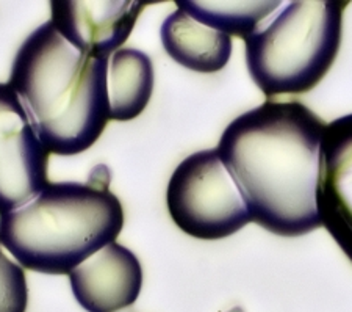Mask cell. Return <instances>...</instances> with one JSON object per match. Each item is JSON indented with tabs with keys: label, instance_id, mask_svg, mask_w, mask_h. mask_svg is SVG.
<instances>
[{
	"label": "cell",
	"instance_id": "obj_1",
	"mask_svg": "<svg viewBox=\"0 0 352 312\" xmlns=\"http://www.w3.org/2000/svg\"><path fill=\"white\" fill-rule=\"evenodd\" d=\"M326 130L327 124L299 101H266L226 127L217 149L254 223L283 237L321 228Z\"/></svg>",
	"mask_w": 352,
	"mask_h": 312
},
{
	"label": "cell",
	"instance_id": "obj_2",
	"mask_svg": "<svg viewBox=\"0 0 352 312\" xmlns=\"http://www.w3.org/2000/svg\"><path fill=\"white\" fill-rule=\"evenodd\" d=\"M109 60L72 46L50 21L22 43L8 85L49 152L76 156L99 140L110 121Z\"/></svg>",
	"mask_w": 352,
	"mask_h": 312
},
{
	"label": "cell",
	"instance_id": "obj_3",
	"mask_svg": "<svg viewBox=\"0 0 352 312\" xmlns=\"http://www.w3.org/2000/svg\"><path fill=\"white\" fill-rule=\"evenodd\" d=\"M109 180L110 173L88 184H49L30 201L0 215V243L28 270L69 275L121 234L122 204Z\"/></svg>",
	"mask_w": 352,
	"mask_h": 312
},
{
	"label": "cell",
	"instance_id": "obj_4",
	"mask_svg": "<svg viewBox=\"0 0 352 312\" xmlns=\"http://www.w3.org/2000/svg\"><path fill=\"white\" fill-rule=\"evenodd\" d=\"M344 8L338 0H296L244 39L249 74L265 96L309 93L324 79L342 44Z\"/></svg>",
	"mask_w": 352,
	"mask_h": 312
},
{
	"label": "cell",
	"instance_id": "obj_5",
	"mask_svg": "<svg viewBox=\"0 0 352 312\" xmlns=\"http://www.w3.org/2000/svg\"><path fill=\"white\" fill-rule=\"evenodd\" d=\"M168 212L179 228L201 240H219L251 223L246 200L217 147L182 160L169 179Z\"/></svg>",
	"mask_w": 352,
	"mask_h": 312
},
{
	"label": "cell",
	"instance_id": "obj_6",
	"mask_svg": "<svg viewBox=\"0 0 352 312\" xmlns=\"http://www.w3.org/2000/svg\"><path fill=\"white\" fill-rule=\"evenodd\" d=\"M49 154L18 93L0 83V215L18 209L49 185Z\"/></svg>",
	"mask_w": 352,
	"mask_h": 312
},
{
	"label": "cell",
	"instance_id": "obj_7",
	"mask_svg": "<svg viewBox=\"0 0 352 312\" xmlns=\"http://www.w3.org/2000/svg\"><path fill=\"white\" fill-rule=\"evenodd\" d=\"M144 0H54L50 2L54 27L72 46L93 56H110L130 37Z\"/></svg>",
	"mask_w": 352,
	"mask_h": 312
},
{
	"label": "cell",
	"instance_id": "obj_8",
	"mask_svg": "<svg viewBox=\"0 0 352 312\" xmlns=\"http://www.w3.org/2000/svg\"><path fill=\"white\" fill-rule=\"evenodd\" d=\"M74 297L88 312H118L132 306L143 287V269L129 248L113 242L69 273Z\"/></svg>",
	"mask_w": 352,
	"mask_h": 312
},
{
	"label": "cell",
	"instance_id": "obj_9",
	"mask_svg": "<svg viewBox=\"0 0 352 312\" xmlns=\"http://www.w3.org/2000/svg\"><path fill=\"white\" fill-rule=\"evenodd\" d=\"M318 211L329 234L352 262V115L327 126Z\"/></svg>",
	"mask_w": 352,
	"mask_h": 312
},
{
	"label": "cell",
	"instance_id": "obj_10",
	"mask_svg": "<svg viewBox=\"0 0 352 312\" xmlns=\"http://www.w3.org/2000/svg\"><path fill=\"white\" fill-rule=\"evenodd\" d=\"M162 43L174 61L204 74L218 72L226 67L234 49L229 35L201 24L180 8L164 19Z\"/></svg>",
	"mask_w": 352,
	"mask_h": 312
},
{
	"label": "cell",
	"instance_id": "obj_11",
	"mask_svg": "<svg viewBox=\"0 0 352 312\" xmlns=\"http://www.w3.org/2000/svg\"><path fill=\"white\" fill-rule=\"evenodd\" d=\"M109 118L130 121L138 118L154 92V66L138 49H119L109 60Z\"/></svg>",
	"mask_w": 352,
	"mask_h": 312
},
{
	"label": "cell",
	"instance_id": "obj_12",
	"mask_svg": "<svg viewBox=\"0 0 352 312\" xmlns=\"http://www.w3.org/2000/svg\"><path fill=\"white\" fill-rule=\"evenodd\" d=\"M175 5L201 24L226 35L246 39L260 28V24L282 5L279 0L260 2H207V0H177Z\"/></svg>",
	"mask_w": 352,
	"mask_h": 312
},
{
	"label": "cell",
	"instance_id": "obj_13",
	"mask_svg": "<svg viewBox=\"0 0 352 312\" xmlns=\"http://www.w3.org/2000/svg\"><path fill=\"white\" fill-rule=\"evenodd\" d=\"M28 287L24 270L0 249V312H25Z\"/></svg>",
	"mask_w": 352,
	"mask_h": 312
}]
</instances>
